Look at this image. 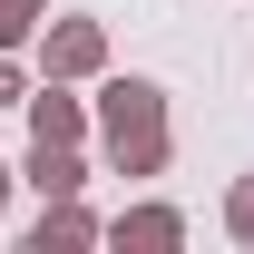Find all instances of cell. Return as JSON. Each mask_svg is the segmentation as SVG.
<instances>
[{
    "label": "cell",
    "mask_w": 254,
    "mask_h": 254,
    "mask_svg": "<svg viewBox=\"0 0 254 254\" xmlns=\"http://www.w3.org/2000/svg\"><path fill=\"white\" fill-rule=\"evenodd\" d=\"M20 98H30V78H20V59H10V49H0V108H20Z\"/></svg>",
    "instance_id": "9c48e42d"
},
{
    "label": "cell",
    "mask_w": 254,
    "mask_h": 254,
    "mask_svg": "<svg viewBox=\"0 0 254 254\" xmlns=\"http://www.w3.org/2000/svg\"><path fill=\"white\" fill-rule=\"evenodd\" d=\"M0 205H10V166H0Z\"/></svg>",
    "instance_id": "30bf717a"
},
{
    "label": "cell",
    "mask_w": 254,
    "mask_h": 254,
    "mask_svg": "<svg viewBox=\"0 0 254 254\" xmlns=\"http://www.w3.org/2000/svg\"><path fill=\"white\" fill-rule=\"evenodd\" d=\"M88 118H98V137H108V166H118V176H166L176 137H166V88L157 78H108Z\"/></svg>",
    "instance_id": "6da1fadb"
},
{
    "label": "cell",
    "mask_w": 254,
    "mask_h": 254,
    "mask_svg": "<svg viewBox=\"0 0 254 254\" xmlns=\"http://www.w3.org/2000/svg\"><path fill=\"white\" fill-rule=\"evenodd\" d=\"M39 20H49V0H0V49L39 39Z\"/></svg>",
    "instance_id": "52a82bcc"
},
{
    "label": "cell",
    "mask_w": 254,
    "mask_h": 254,
    "mask_svg": "<svg viewBox=\"0 0 254 254\" xmlns=\"http://www.w3.org/2000/svg\"><path fill=\"white\" fill-rule=\"evenodd\" d=\"M98 235L127 245V254H176V245H186V215H176V205H127V215L98 225Z\"/></svg>",
    "instance_id": "277c9868"
},
{
    "label": "cell",
    "mask_w": 254,
    "mask_h": 254,
    "mask_svg": "<svg viewBox=\"0 0 254 254\" xmlns=\"http://www.w3.org/2000/svg\"><path fill=\"white\" fill-rule=\"evenodd\" d=\"M49 245H98V215L78 205V195H49V205H39V225H30V254H49Z\"/></svg>",
    "instance_id": "5b68a950"
},
{
    "label": "cell",
    "mask_w": 254,
    "mask_h": 254,
    "mask_svg": "<svg viewBox=\"0 0 254 254\" xmlns=\"http://www.w3.org/2000/svg\"><path fill=\"white\" fill-rule=\"evenodd\" d=\"M20 176H30L39 195H78V186H88V157H78V147H39V137H30V166H20Z\"/></svg>",
    "instance_id": "8992f818"
},
{
    "label": "cell",
    "mask_w": 254,
    "mask_h": 254,
    "mask_svg": "<svg viewBox=\"0 0 254 254\" xmlns=\"http://www.w3.org/2000/svg\"><path fill=\"white\" fill-rule=\"evenodd\" d=\"M39 68L49 78H98L108 68V30L98 20H39Z\"/></svg>",
    "instance_id": "7a4b0ae2"
},
{
    "label": "cell",
    "mask_w": 254,
    "mask_h": 254,
    "mask_svg": "<svg viewBox=\"0 0 254 254\" xmlns=\"http://www.w3.org/2000/svg\"><path fill=\"white\" fill-rule=\"evenodd\" d=\"M20 108H30V137H39V147H78V137H88V98H68V78L30 88Z\"/></svg>",
    "instance_id": "3957f363"
},
{
    "label": "cell",
    "mask_w": 254,
    "mask_h": 254,
    "mask_svg": "<svg viewBox=\"0 0 254 254\" xmlns=\"http://www.w3.org/2000/svg\"><path fill=\"white\" fill-rule=\"evenodd\" d=\"M225 235H235V245H254V176H235V186H225Z\"/></svg>",
    "instance_id": "ba28073f"
}]
</instances>
